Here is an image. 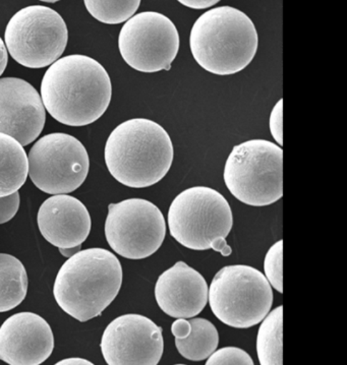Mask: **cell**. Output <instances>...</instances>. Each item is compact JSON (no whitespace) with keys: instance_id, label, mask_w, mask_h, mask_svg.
Here are the masks:
<instances>
[{"instance_id":"cell-1","label":"cell","mask_w":347,"mask_h":365,"mask_svg":"<svg viewBox=\"0 0 347 365\" xmlns=\"http://www.w3.org/2000/svg\"><path fill=\"white\" fill-rule=\"evenodd\" d=\"M111 96L109 73L92 57H62L42 78L43 105L55 120L66 125L94 123L106 112Z\"/></svg>"},{"instance_id":"cell-2","label":"cell","mask_w":347,"mask_h":365,"mask_svg":"<svg viewBox=\"0 0 347 365\" xmlns=\"http://www.w3.org/2000/svg\"><path fill=\"white\" fill-rule=\"evenodd\" d=\"M174 157L171 135L159 123L147 118L119 124L105 145V163L110 174L131 188L150 187L164 180Z\"/></svg>"},{"instance_id":"cell-3","label":"cell","mask_w":347,"mask_h":365,"mask_svg":"<svg viewBox=\"0 0 347 365\" xmlns=\"http://www.w3.org/2000/svg\"><path fill=\"white\" fill-rule=\"evenodd\" d=\"M123 267L104 248L79 250L57 273L54 294L64 312L81 323L101 316L119 295Z\"/></svg>"},{"instance_id":"cell-4","label":"cell","mask_w":347,"mask_h":365,"mask_svg":"<svg viewBox=\"0 0 347 365\" xmlns=\"http://www.w3.org/2000/svg\"><path fill=\"white\" fill-rule=\"evenodd\" d=\"M259 36L250 16L232 6L203 14L193 24L190 47L201 68L217 76L236 75L255 58Z\"/></svg>"},{"instance_id":"cell-5","label":"cell","mask_w":347,"mask_h":365,"mask_svg":"<svg viewBox=\"0 0 347 365\" xmlns=\"http://www.w3.org/2000/svg\"><path fill=\"white\" fill-rule=\"evenodd\" d=\"M169 232L179 245L193 250H213L229 257L226 237L233 226L228 202L217 190L193 186L176 195L167 215Z\"/></svg>"},{"instance_id":"cell-6","label":"cell","mask_w":347,"mask_h":365,"mask_svg":"<svg viewBox=\"0 0 347 365\" xmlns=\"http://www.w3.org/2000/svg\"><path fill=\"white\" fill-rule=\"evenodd\" d=\"M283 151L266 140L233 147L225 163V185L236 199L252 207L274 204L283 195Z\"/></svg>"},{"instance_id":"cell-7","label":"cell","mask_w":347,"mask_h":365,"mask_svg":"<svg viewBox=\"0 0 347 365\" xmlns=\"http://www.w3.org/2000/svg\"><path fill=\"white\" fill-rule=\"evenodd\" d=\"M208 302L220 322L231 328L248 329L269 314L273 290L259 269L234 264L224 267L214 276Z\"/></svg>"},{"instance_id":"cell-8","label":"cell","mask_w":347,"mask_h":365,"mask_svg":"<svg viewBox=\"0 0 347 365\" xmlns=\"http://www.w3.org/2000/svg\"><path fill=\"white\" fill-rule=\"evenodd\" d=\"M69 31L61 14L50 7L21 9L7 24L4 44L14 61L28 68L51 66L64 54Z\"/></svg>"},{"instance_id":"cell-9","label":"cell","mask_w":347,"mask_h":365,"mask_svg":"<svg viewBox=\"0 0 347 365\" xmlns=\"http://www.w3.org/2000/svg\"><path fill=\"white\" fill-rule=\"evenodd\" d=\"M30 180L48 195H68L85 182L90 159L82 143L68 133L44 135L28 155Z\"/></svg>"},{"instance_id":"cell-10","label":"cell","mask_w":347,"mask_h":365,"mask_svg":"<svg viewBox=\"0 0 347 365\" xmlns=\"http://www.w3.org/2000/svg\"><path fill=\"white\" fill-rule=\"evenodd\" d=\"M166 235V222L159 207L149 200L128 199L110 204L105 237L117 255L144 259L157 252Z\"/></svg>"},{"instance_id":"cell-11","label":"cell","mask_w":347,"mask_h":365,"mask_svg":"<svg viewBox=\"0 0 347 365\" xmlns=\"http://www.w3.org/2000/svg\"><path fill=\"white\" fill-rule=\"evenodd\" d=\"M178 31L174 21L157 11L131 16L121 28L119 48L131 68L145 73L171 71L178 53Z\"/></svg>"},{"instance_id":"cell-12","label":"cell","mask_w":347,"mask_h":365,"mask_svg":"<svg viewBox=\"0 0 347 365\" xmlns=\"http://www.w3.org/2000/svg\"><path fill=\"white\" fill-rule=\"evenodd\" d=\"M161 327L149 317L129 314L105 329L100 348L109 365H157L164 351Z\"/></svg>"},{"instance_id":"cell-13","label":"cell","mask_w":347,"mask_h":365,"mask_svg":"<svg viewBox=\"0 0 347 365\" xmlns=\"http://www.w3.org/2000/svg\"><path fill=\"white\" fill-rule=\"evenodd\" d=\"M46 111L37 90L19 78H0V133L28 145L39 137Z\"/></svg>"},{"instance_id":"cell-14","label":"cell","mask_w":347,"mask_h":365,"mask_svg":"<svg viewBox=\"0 0 347 365\" xmlns=\"http://www.w3.org/2000/svg\"><path fill=\"white\" fill-rule=\"evenodd\" d=\"M54 349L51 327L34 312H19L0 327V360L11 365H39Z\"/></svg>"},{"instance_id":"cell-15","label":"cell","mask_w":347,"mask_h":365,"mask_svg":"<svg viewBox=\"0 0 347 365\" xmlns=\"http://www.w3.org/2000/svg\"><path fill=\"white\" fill-rule=\"evenodd\" d=\"M209 287L204 277L184 262L164 272L155 285L158 307L174 319L197 317L208 304Z\"/></svg>"},{"instance_id":"cell-16","label":"cell","mask_w":347,"mask_h":365,"mask_svg":"<svg viewBox=\"0 0 347 365\" xmlns=\"http://www.w3.org/2000/svg\"><path fill=\"white\" fill-rule=\"evenodd\" d=\"M43 237L59 250L81 247L92 227L90 213L80 200L54 195L45 200L37 215Z\"/></svg>"},{"instance_id":"cell-17","label":"cell","mask_w":347,"mask_h":365,"mask_svg":"<svg viewBox=\"0 0 347 365\" xmlns=\"http://www.w3.org/2000/svg\"><path fill=\"white\" fill-rule=\"evenodd\" d=\"M28 155L16 138L0 133V197L13 195L25 185Z\"/></svg>"},{"instance_id":"cell-18","label":"cell","mask_w":347,"mask_h":365,"mask_svg":"<svg viewBox=\"0 0 347 365\" xmlns=\"http://www.w3.org/2000/svg\"><path fill=\"white\" fill-rule=\"evenodd\" d=\"M28 292V275L23 262L14 255L0 254V312L16 309Z\"/></svg>"},{"instance_id":"cell-19","label":"cell","mask_w":347,"mask_h":365,"mask_svg":"<svg viewBox=\"0 0 347 365\" xmlns=\"http://www.w3.org/2000/svg\"><path fill=\"white\" fill-rule=\"evenodd\" d=\"M191 330L188 337L176 339L177 351L183 359L191 361L207 359L219 344L216 327L206 319L191 317L188 319Z\"/></svg>"},{"instance_id":"cell-20","label":"cell","mask_w":347,"mask_h":365,"mask_svg":"<svg viewBox=\"0 0 347 365\" xmlns=\"http://www.w3.org/2000/svg\"><path fill=\"white\" fill-rule=\"evenodd\" d=\"M283 307L273 309L261 324L257 337V353L261 365L283 364L282 349Z\"/></svg>"},{"instance_id":"cell-21","label":"cell","mask_w":347,"mask_h":365,"mask_svg":"<svg viewBox=\"0 0 347 365\" xmlns=\"http://www.w3.org/2000/svg\"><path fill=\"white\" fill-rule=\"evenodd\" d=\"M89 14L107 25L130 20L140 7L141 0H84Z\"/></svg>"},{"instance_id":"cell-22","label":"cell","mask_w":347,"mask_h":365,"mask_svg":"<svg viewBox=\"0 0 347 365\" xmlns=\"http://www.w3.org/2000/svg\"><path fill=\"white\" fill-rule=\"evenodd\" d=\"M283 242L279 240L270 247L265 257L264 271L268 282L278 291L283 293V274H282V261H283Z\"/></svg>"},{"instance_id":"cell-23","label":"cell","mask_w":347,"mask_h":365,"mask_svg":"<svg viewBox=\"0 0 347 365\" xmlns=\"http://www.w3.org/2000/svg\"><path fill=\"white\" fill-rule=\"evenodd\" d=\"M207 365H253L250 355L238 347H225L215 350L206 361Z\"/></svg>"},{"instance_id":"cell-24","label":"cell","mask_w":347,"mask_h":365,"mask_svg":"<svg viewBox=\"0 0 347 365\" xmlns=\"http://www.w3.org/2000/svg\"><path fill=\"white\" fill-rule=\"evenodd\" d=\"M20 202L19 192L6 197H0V224L6 223L16 216L20 207Z\"/></svg>"},{"instance_id":"cell-25","label":"cell","mask_w":347,"mask_h":365,"mask_svg":"<svg viewBox=\"0 0 347 365\" xmlns=\"http://www.w3.org/2000/svg\"><path fill=\"white\" fill-rule=\"evenodd\" d=\"M282 114H283V100L280 99L272 109L270 115V131L272 137L279 145H283V130H282Z\"/></svg>"},{"instance_id":"cell-26","label":"cell","mask_w":347,"mask_h":365,"mask_svg":"<svg viewBox=\"0 0 347 365\" xmlns=\"http://www.w3.org/2000/svg\"><path fill=\"white\" fill-rule=\"evenodd\" d=\"M191 326L190 321L186 319H176L171 326V333L176 339L188 337L191 333Z\"/></svg>"},{"instance_id":"cell-27","label":"cell","mask_w":347,"mask_h":365,"mask_svg":"<svg viewBox=\"0 0 347 365\" xmlns=\"http://www.w3.org/2000/svg\"><path fill=\"white\" fill-rule=\"evenodd\" d=\"M183 6L193 9H205L214 6L221 0H177Z\"/></svg>"},{"instance_id":"cell-28","label":"cell","mask_w":347,"mask_h":365,"mask_svg":"<svg viewBox=\"0 0 347 365\" xmlns=\"http://www.w3.org/2000/svg\"><path fill=\"white\" fill-rule=\"evenodd\" d=\"M7 61H9V53H7L6 46L4 40L0 38V76L6 71Z\"/></svg>"},{"instance_id":"cell-29","label":"cell","mask_w":347,"mask_h":365,"mask_svg":"<svg viewBox=\"0 0 347 365\" xmlns=\"http://www.w3.org/2000/svg\"><path fill=\"white\" fill-rule=\"evenodd\" d=\"M57 365H92V362L89 361L87 359H80V357H71V359H66L59 361Z\"/></svg>"},{"instance_id":"cell-30","label":"cell","mask_w":347,"mask_h":365,"mask_svg":"<svg viewBox=\"0 0 347 365\" xmlns=\"http://www.w3.org/2000/svg\"><path fill=\"white\" fill-rule=\"evenodd\" d=\"M80 250L81 247H76L74 248H68V250H59V252H61V254L64 255V257H71V255H75L76 252H78Z\"/></svg>"},{"instance_id":"cell-31","label":"cell","mask_w":347,"mask_h":365,"mask_svg":"<svg viewBox=\"0 0 347 365\" xmlns=\"http://www.w3.org/2000/svg\"><path fill=\"white\" fill-rule=\"evenodd\" d=\"M40 1L49 2V4H54V2L61 1V0H40Z\"/></svg>"}]
</instances>
